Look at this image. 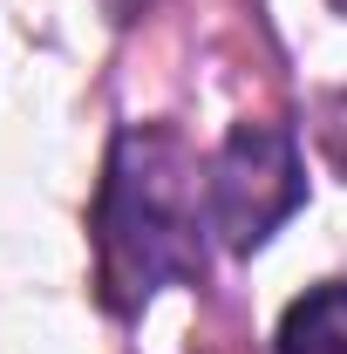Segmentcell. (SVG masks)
Returning <instances> with one entry per match:
<instances>
[{"label": "cell", "mask_w": 347, "mask_h": 354, "mask_svg": "<svg viewBox=\"0 0 347 354\" xmlns=\"http://www.w3.org/2000/svg\"><path fill=\"white\" fill-rule=\"evenodd\" d=\"M205 184L171 130H123L109 150L102 205H95V245H102V286L116 307L150 300L164 279H191L205 266Z\"/></svg>", "instance_id": "obj_1"}, {"label": "cell", "mask_w": 347, "mask_h": 354, "mask_svg": "<svg viewBox=\"0 0 347 354\" xmlns=\"http://www.w3.org/2000/svg\"><path fill=\"white\" fill-rule=\"evenodd\" d=\"M306 198L300 143L279 123H238L205 164V218L232 252H252L272 239V225H286Z\"/></svg>", "instance_id": "obj_2"}, {"label": "cell", "mask_w": 347, "mask_h": 354, "mask_svg": "<svg viewBox=\"0 0 347 354\" xmlns=\"http://www.w3.org/2000/svg\"><path fill=\"white\" fill-rule=\"evenodd\" d=\"M272 354H347V279H327V286L300 293L279 320Z\"/></svg>", "instance_id": "obj_3"}, {"label": "cell", "mask_w": 347, "mask_h": 354, "mask_svg": "<svg viewBox=\"0 0 347 354\" xmlns=\"http://www.w3.org/2000/svg\"><path fill=\"white\" fill-rule=\"evenodd\" d=\"M334 7H347V0H334Z\"/></svg>", "instance_id": "obj_4"}]
</instances>
